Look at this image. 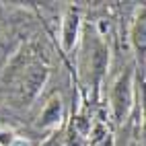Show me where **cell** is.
I'll use <instances>...</instances> for the list:
<instances>
[{"label":"cell","instance_id":"cell-1","mask_svg":"<svg viewBox=\"0 0 146 146\" xmlns=\"http://www.w3.org/2000/svg\"><path fill=\"white\" fill-rule=\"evenodd\" d=\"M134 105V72L125 70L119 74V78L113 82L111 89V107H113V117L117 123H121Z\"/></svg>","mask_w":146,"mask_h":146},{"label":"cell","instance_id":"cell-2","mask_svg":"<svg viewBox=\"0 0 146 146\" xmlns=\"http://www.w3.org/2000/svg\"><path fill=\"white\" fill-rule=\"evenodd\" d=\"M132 43L142 62H146V4L140 6L132 25Z\"/></svg>","mask_w":146,"mask_h":146},{"label":"cell","instance_id":"cell-3","mask_svg":"<svg viewBox=\"0 0 146 146\" xmlns=\"http://www.w3.org/2000/svg\"><path fill=\"white\" fill-rule=\"evenodd\" d=\"M45 76H47V70L43 66L29 68V72L25 74V78H23V97H25V99H33V97L39 93V89L45 82Z\"/></svg>","mask_w":146,"mask_h":146},{"label":"cell","instance_id":"cell-4","mask_svg":"<svg viewBox=\"0 0 146 146\" xmlns=\"http://www.w3.org/2000/svg\"><path fill=\"white\" fill-rule=\"evenodd\" d=\"M76 35H78V15L74 11H70L64 19V29H62V45L66 52L72 50V45L76 41Z\"/></svg>","mask_w":146,"mask_h":146},{"label":"cell","instance_id":"cell-5","mask_svg":"<svg viewBox=\"0 0 146 146\" xmlns=\"http://www.w3.org/2000/svg\"><path fill=\"white\" fill-rule=\"evenodd\" d=\"M107 62H109V52H107V47L103 43H97L95 50H93V58H91V68H93L95 82H99L103 72L107 70Z\"/></svg>","mask_w":146,"mask_h":146},{"label":"cell","instance_id":"cell-6","mask_svg":"<svg viewBox=\"0 0 146 146\" xmlns=\"http://www.w3.org/2000/svg\"><path fill=\"white\" fill-rule=\"evenodd\" d=\"M60 117H62V101L52 99L47 103V107L43 109V113H41V125L43 128L56 125V123H60Z\"/></svg>","mask_w":146,"mask_h":146},{"label":"cell","instance_id":"cell-7","mask_svg":"<svg viewBox=\"0 0 146 146\" xmlns=\"http://www.w3.org/2000/svg\"><path fill=\"white\" fill-rule=\"evenodd\" d=\"M89 146H113V140H111V134L107 128H103L101 123L95 125L93 130V136H91V144Z\"/></svg>","mask_w":146,"mask_h":146},{"label":"cell","instance_id":"cell-8","mask_svg":"<svg viewBox=\"0 0 146 146\" xmlns=\"http://www.w3.org/2000/svg\"><path fill=\"white\" fill-rule=\"evenodd\" d=\"M17 136H13L11 132H6V130H0V146H13Z\"/></svg>","mask_w":146,"mask_h":146},{"label":"cell","instance_id":"cell-9","mask_svg":"<svg viewBox=\"0 0 146 146\" xmlns=\"http://www.w3.org/2000/svg\"><path fill=\"white\" fill-rule=\"evenodd\" d=\"M43 146H62V140H60V136H58V134H54V136H52V138L47 140Z\"/></svg>","mask_w":146,"mask_h":146},{"label":"cell","instance_id":"cell-10","mask_svg":"<svg viewBox=\"0 0 146 146\" xmlns=\"http://www.w3.org/2000/svg\"><path fill=\"white\" fill-rule=\"evenodd\" d=\"M144 128H146V125H144Z\"/></svg>","mask_w":146,"mask_h":146}]
</instances>
